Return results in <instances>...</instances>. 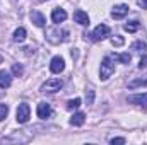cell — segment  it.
<instances>
[{
  "mask_svg": "<svg viewBox=\"0 0 147 145\" xmlns=\"http://www.w3.org/2000/svg\"><path fill=\"white\" fill-rule=\"evenodd\" d=\"M67 34H69V33L63 31V29H60V28H48L46 33H45V38H46L48 43L58 44V43H62V41L67 39Z\"/></svg>",
  "mask_w": 147,
  "mask_h": 145,
  "instance_id": "cell-1",
  "label": "cell"
},
{
  "mask_svg": "<svg viewBox=\"0 0 147 145\" xmlns=\"http://www.w3.org/2000/svg\"><path fill=\"white\" fill-rule=\"evenodd\" d=\"M113 73H115V60H113L111 56H106V58L101 62L99 77H101V80H108Z\"/></svg>",
  "mask_w": 147,
  "mask_h": 145,
  "instance_id": "cell-2",
  "label": "cell"
},
{
  "mask_svg": "<svg viewBox=\"0 0 147 145\" xmlns=\"http://www.w3.org/2000/svg\"><path fill=\"white\" fill-rule=\"evenodd\" d=\"M62 80L60 79H50L46 80L43 85H41V92H46V94H53V92H58L62 89Z\"/></svg>",
  "mask_w": 147,
  "mask_h": 145,
  "instance_id": "cell-3",
  "label": "cell"
},
{
  "mask_svg": "<svg viewBox=\"0 0 147 145\" xmlns=\"http://www.w3.org/2000/svg\"><path fill=\"white\" fill-rule=\"evenodd\" d=\"M106 36H110V28H108L106 24L96 26V29L91 33V39H92V41H103Z\"/></svg>",
  "mask_w": 147,
  "mask_h": 145,
  "instance_id": "cell-4",
  "label": "cell"
},
{
  "mask_svg": "<svg viewBox=\"0 0 147 145\" xmlns=\"http://www.w3.org/2000/svg\"><path fill=\"white\" fill-rule=\"evenodd\" d=\"M29 114H31V108H29V104H26V103L19 104L17 113H16V116H17V121H19V123H28Z\"/></svg>",
  "mask_w": 147,
  "mask_h": 145,
  "instance_id": "cell-5",
  "label": "cell"
},
{
  "mask_svg": "<svg viewBox=\"0 0 147 145\" xmlns=\"http://www.w3.org/2000/svg\"><path fill=\"white\" fill-rule=\"evenodd\" d=\"M128 103L147 109V92H144V94H134V96H128Z\"/></svg>",
  "mask_w": 147,
  "mask_h": 145,
  "instance_id": "cell-6",
  "label": "cell"
},
{
  "mask_svg": "<svg viewBox=\"0 0 147 145\" xmlns=\"http://www.w3.org/2000/svg\"><path fill=\"white\" fill-rule=\"evenodd\" d=\"M63 68H65L63 58L62 56H53L51 62H50V70L53 73H60V72H63Z\"/></svg>",
  "mask_w": 147,
  "mask_h": 145,
  "instance_id": "cell-7",
  "label": "cell"
},
{
  "mask_svg": "<svg viewBox=\"0 0 147 145\" xmlns=\"http://www.w3.org/2000/svg\"><path fill=\"white\" fill-rule=\"evenodd\" d=\"M127 14H128V5H125V3L115 5L113 10H111V17H113V19H123Z\"/></svg>",
  "mask_w": 147,
  "mask_h": 145,
  "instance_id": "cell-8",
  "label": "cell"
},
{
  "mask_svg": "<svg viewBox=\"0 0 147 145\" xmlns=\"http://www.w3.org/2000/svg\"><path fill=\"white\" fill-rule=\"evenodd\" d=\"M38 118H41V119H46V118H50L51 116V106L48 104V103H39L38 104Z\"/></svg>",
  "mask_w": 147,
  "mask_h": 145,
  "instance_id": "cell-9",
  "label": "cell"
},
{
  "mask_svg": "<svg viewBox=\"0 0 147 145\" xmlns=\"http://www.w3.org/2000/svg\"><path fill=\"white\" fill-rule=\"evenodd\" d=\"M65 19H67V12H65L63 9H60V7L53 9V12H51V21H53L55 24H60V22H63Z\"/></svg>",
  "mask_w": 147,
  "mask_h": 145,
  "instance_id": "cell-10",
  "label": "cell"
},
{
  "mask_svg": "<svg viewBox=\"0 0 147 145\" xmlns=\"http://www.w3.org/2000/svg\"><path fill=\"white\" fill-rule=\"evenodd\" d=\"M74 19H75V22H79L80 26H89V15L84 12V10H75L74 12Z\"/></svg>",
  "mask_w": 147,
  "mask_h": 145,
  "instance_id": "cell-11",
  "label": "cell"
},
{
  "mask_svg": "<svg viewBox=\"0 0 147 145\" xmlns=\"http://www.w3.org/2000/svg\"><path fill=\"white\" fill-rule=\"evenodd\" d=\"M31 21L34 22V26H38V28H43V26L46 24L45 15H43L41 12H38V10H33V12H31Z\"/></svg>",
  "mask_w": 147,
  "mask_h": 145,
  "instance_id": "cell-12",
  "label": "cell"
},
{
  "mask_svg": "<svg viewBox=\"0 0 147 145\" xmlns=\"http://www.w3.org/2000/svg\"><path fill=\"white\" fill-rule=\"evenodd\" d=\"M10 84H12V75L5 70H0V87L7 89V87H10Z\"/></svg>",
  "mask_w": 147,
  "mask_h": 145,
  "instance_id": "cell-13",
  "label": "cell"
},
{
  "mask_svg": "<svg viewBox=\"0 0 147 145\" xmlns=\"http://www.w3.org/2000/svg\"><path fill=\"white\" fill-rule=\"evenodd\" d=\"M84 121H86V114L84 113H75L70 118V125H74V126H82Z\"/></svg>",
  "mask_w": 147,
  "mask_h": 145,
  "instance_id": "cell-14",
  "label": "cell"
},
{
  "mask_svg": "<svg viewBox=\"0 0 147 145\" xmlns=\"http://www.w3.org/2000/svg\"><path fill=\"white\" fill-rule=\"evenodd\" d=\"M12 39H14L16 43H22V41L26 39V29H24V28H17V29L14 31Z\"/></svg>",
  "mask_w": 147,
  "mask_h": 145,
  "instance_id": "cell-15",
  "label": "cell"
},
{
  "mask_svg": "<svg viewBox=\"0 0 147 145\" xmlns=\"http://www.w3.org/2000/svg\"><path fill=\"white\" fill-rule=\"evenodd\" d=\"M123 28H125V31H128V33H137V31L140 29V22H139V21H130V22H127Z\"/></svg>",
  "mask_w": 147,
  "mask_h": 145,
  "instance_id": "cell-16",
  "label": "cell"
},
{
  "mask_svg": "<svg viewBox=\"0 0 147 145\" xmlns=\"http://www.w3.org/2000/svg\"><path fill=\"white\" fill-rule=\"evenodd\" d=\"M110 56L113 58V60H118L120 63H128V62H130V58H132V56H130L128 53H120V55H110Z\"/></svg>",
  "mask_w": 147,
  "mask_h": 145,
  "instance_id": "cell-17",
  "label": "cell"
},
{
  "mask_svg": "<svg viewBox=\"0 0 147 145\" xmlns=\"http://www.w3.org/2000/svg\"><path fill=\"white\" fill-rule=\"evenodd\" d=\"M132 48H134L135 51H139V53H146V50H147V44L144 43V41H135V43L132 44Z\"/></svg>",
  "mask_w": 147,
  "mask_h": 145,
  "instance_id": "cell-18",
  "label": "cell"
},
{
  "mask_svg": "<svg viewBox=\"0 0 147 145\" xmlns=\"http://www.w3.org/2000/svg\"><path fill=\"white\" fill-rule=\"evenodd\" d=\"M140 85H147V79H137V80H132L128 84V89H135V87H140Z\"/></svg>",
  "mask_w": 147,
  "mask_h": 145,
  "instance_id": "cell-19",
  "label": "cell"
},
{
  "mask_svg": "<svg viewBox=\"0 0 147 145\" xmlns=\"http://www.w3.org/2000/svg\"><path fill=\"white\" fill-rule=\"evenodd\" d=\"M79 106H80V99H79V97L70 99V101L67 103V109H69V111H74V109H77Z\"/></svg>",
  "mask_w": 147,
  "mask_h": 145,
  "instance_id": "cell-20",
  "label": "cell"
},
{
  "mask_svg": "<svg viewBox=\"0 0 147 145\" xmlns=\"http://www.w3.org/2000/svg\"><path fill=\"white\" fill-rule=\"evenodd\" d=\"M9 114V106L7 104H0V121H3Z\"/></svg>",
  "mask_w": 147,
  "mask_h": 145,
  "instance_id": "cell-21",
  "label": "cell"
},
{
  "mask_svg": "<svg viewBox=\"0 0 147 145\" xmlns=\"http://www.w3.org/2000/svg\"><path fill=\"white\" fill-rule=\"evenodd\" d=\"M123 43H125V39L121 36H113L111 38V44H113V46H121Z\"/></svg>",
  "mask_w": 147,
  "mask_h": 145,
  "instance_id": "cell-22",
  "label": "cell"
},
{
  "mask_svg": "<svg viewBox=\"0 0 147 145\" xmlns=\"http://www.w3.org/2000/svg\"><path fill=\"white\" fill-rule=\"evenodd\" d=\"M12 72L16 73V75H22V67H21L19 63H14V65H12Z\"/></svg>",
  "mask_w": 147,
  "mask_h": 145,
  "instance_id": "cell-23",
  "label": "cell"
},
{
  "mask_svg": "<svg viewBox=\"0 0 147 145\" xmlns=\"http://www.w3.org/2000/svg\"><path fill=\"white\" fill-rule=\"evenodd\" d=\"M86 97H87V104H92V101H94V91H91V89H89Z\"/></svg>",
  "mask_w": 147,
  "mask_h": 145,
  "instance_id": "cell-24",
  "label": "cell"
},
{
  "mask_svg": "<svg viewBox=\"0 0 147 145\" xmlns=\"http://www.w3.org/2000/svg\"><path fill=\"white\" fill-rule=\"evenodd\" d=\"M146 65H147V56L144 55V56L140 58V62H139V68H144Z\"/></svg>",
  "mask_w": 147,
  "mask_h": 145,
  "instance_id": "cell-25",
  "label": "cell"
},
{
  "mask_svg": "<svg viewBox=\"0 0 147 145\" xmlns=\"http://www.w3.org/2000/svg\"><path fill=\"white\" fill-rule=\"evenodd\" d=\"M110 144H125V138H111L110 140Z\"/></svg>",
  "mask_w": 147,
  "mask_h": 145,
  "instance_id": "cell-26",
  "label": "cell"
},
{
  "mask_svg": "<svg viewBox=\"0 0 147 145\" xmlns=\"http://www.w3.org/2000/svg\"><path fill=\"white\" fill-rule=\"evenodd\" d=\"M139 5H140L142 9H147V0H139Z\"/></svg>",
  "mask_w": 147,
  "mask_h": 145,
  "instance_id": "cell-27",
  "label": "cell"
},
{
  "mask_svg": "<svg viewBox=\"0 0 147 145\" xmlns=\"http://www.w3.org/2000/svg\"><path fill=\"white\" fill-rule=\"evenodd\" d=\"M0 63H2V56H0Z\"/></svg>",
  "mask_w": 147,
  "mask_h": 145,
  "instance_id": "cell-28",
  "label": "cell"
}]
</instances>
